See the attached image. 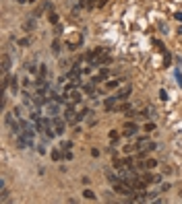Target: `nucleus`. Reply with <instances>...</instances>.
I'll return each mask as SVG.
<instances>
[{"instance_id":"nucleus-1","label":"nucleus","mask_w":182,"mask_h":204,"mask_svg":"<svg viewBox=\"0 0 182 204\" xmlns=\"http://www.w3.org/2000/svg\"><path fill=\"white\" fill-rule=\"evenodd\" d=\"M52 124H54V130H56V134H58V136H60V134H64V126H66V120H62L60 116H54Z\"/></svg>"},{"instance_id":"nucleus-2","label":"nucleus","mask_w":182,"mask_h":204,"mask_svg":"<svg viewBox=\"0 0 182 204\" xmlns=\"http://www.w3.org/2000/svg\"><path fill=\"white\" fill-rule=\"evenodd\" d=\"M136 130H139V128H136L135 122H126V124H124V130H122V134H124V136H135Z\"/></svg>"},{"instance_id":"nucleus-3","label":"nucleus","mask_w":182,"mask_h":204,"mask_svg":"<svg viewBox=\"0 0 182 204\" xmlns=\"http://www.w3.org/2000/svg\"><path fill=\"white\" fill-rule=\"evenodd\" d=\"M131 93H133V87H131V85H126V87H122L116 95H118V99H120V101H124V99H128V95H131Z\"/></svg>"},{"instance_id":"nucleus-4","label":"nucleus","mask_w":182,"mask_h":204,"mask_svg":"<svg viewBox=\"0 0 182 204\" xmlns=\"http://www.w3.org/2000/svg\"><path fill=\"white\" fill-rule=\"evenodd\" d=\"M120 99H118V95H114V97H108L106 99V111H112L114 107H116V103H118Z\"/></svg>"},{"instance_id":"nucleus-5","label":"nucleus","mask_w":182,"mask_h":204,"mask_svg":"<svg viewBox=\"0 0 182 204\" xmlns=\"http://www.w3.org/2000/svg\"><path fill=\"white\" fill-rule=\"evenodd\" d=\"M10 64H12L10 56L8 54H2V72H8L10 70Z\"/></svg>"},{"instance_id":"nucleus-6","label":"nucleus","mask_w":182,"mask_h":204,"mask_svg":"<svg viewBox=\"0 0 182 204\" xmlns=\"http://www.w3.org/2000/svg\"><path fill=\"white\" fill-rule=\"evenodd\" d=\"M68 97H70L73 103H81V99H83V91H73V93H68Z\"/></svg>"},{"instance_id":"nucleus-7","label":"nucleus","mask_w":182,"mask_h":204,"mask_svg":"<svg viewBox=\"0 0 182 204\" xmlns=\"http://www.w3.org/2000/svg\"><path fill=\"white\" fill-rule=\"evenodd\" d=\"M95 85H97V82L91 79V82L83 85V93H87V95H93V93H95Z\"/></svg>"},{"instance_id":"nucleus-8","label":"nucleus","mask_w":182,"mask_h":204,"mask_svg":"<svg viewBox=\"0 0 182 204\" xmlns=\"http://www.w3.org/2000/svg\"><path fill=\"white\" fill-rule=\"evenodd\" d=\"M6 200H8V192H6L4 181H0V202H6Z\"/></svg>"},{"instance_id":"nucleus-9","label":"nucleus","mask_w":182,"mask_h":204,"mask_svg":"<svg viewBox=\"0 0 182 204\" xmlns=\"http://www.w3.org/2000/svg\"><path fill=\"white\" fill-rule=\"evenodd\" d=\"M10 91L17 95V91H19V79L17 76H10Z\"/></svg>"},{"instance_id":"nucleus-10","label":"nucleus","mask_w":182,"mask_h":204,"mask_svg":"<svg viewBox=\"0 0 182 204\" xmlns=\"http://www.w3.org/2000/svg\"><path fill=\"white\" fill-rule=\"evenodd\" d=\"M62 159V149H54L52 151V161H60Z\"/></svg>"},{"instance_id":"nucleus-11","label":"nucleus","mask_w":182,"mask_h":204,"mask_svg":"<svg viewBox=\"0 0 182 204\" xmlns=\"http://www.w3.org/2000/svg\"><path fill=\"white\" fill-rule=\"evenodd\" d=\"M89 114H91V109H87V107H85V109H83L81 114H77V122H81V120H85V118H87Z\"/></svg>"},{"instance_id":"nucleus-12","label":"nucleus","mask_w":182,"mask_h":204,"mask_svg":"<svg viewBox=\"0 0 182 204\" xmlns=\"http://www.w3.org/2000/svg\"><path fill=\"white\" fill-rule=\"evenodd\" d=\"M83 196H85V198H87V200H95V198H97V196H95V194H93V192H91L89 188H87V190H83Z\"/></svg>"},{"instance_id":"nucleus-13","label":"nucleus","mask_w":182,"mask_h":204,"mask_svg":"<svg viewBox=\"0 0 182 204\" xmlns=\"http://www.w3.org/2000/svg\"><path fill=\"white\" fill-rule=\"evenodd\" d=\"M164 60H166V66H172V54L164 50Z\"/></svg>"},{"instance_id":"nucleus-14","label":"nucleus","mask_w":182,"mask_h":204,"mask_svg":"<svg viewBox=\"0 0 182 204\" xmlns=\"http://www.w3.org/2000/svg\"><path fill=\"white\" fill-rule=\"evenodd\" d=\"M97 76H99V79L103 81V79H108V76H110V70H108V68H101V70L97 72Z\"/></svg>"},{"instance_id":"nucleus-15","label":"nucleus","mask_w":182,"mask_h":204,"mask_svg":"<svg viewBox=\"0 0 182 204\" xmlns=\"http://www.w3.org/2000/svg\"><path fill=\"white\" fill-rule=\"evenodd\" d=\"M60 149H62V151H73V142H70V140H66V142H62V144H60Z\"/></svg>"},{"instance_id":"nucleus-16","label":"nucleus","mask_w":182,"mask_h":204,"mask_svg":"<svg viewBox=\"0 0 182 204\" xmlns=\"http://www.w3.org/2000/svg\"><path fill=\"white\" fill-rule=\"evenodd\" d=\"M19 45L21 47H27V45H31V39L29 37H23V39H19Z\"/></svg>"},{"instance_id":"nucleus-17","label":"nucleus","mask_w":182,"mask_h":204,"mask_svg":"<svg viewBox=\"0 0 182 204\" xmlns=\"http://www.w3.org/2000/svg\"><path fill=\"white\" fill-rule=\"evenodd\" d=\"M120 85V81H110V82H106V89H116Z\"/></svg>"},{"instance_id":"nucleus-18","label":"nucleus","mask_w":182,"mask_h":204,"mask_svg":"<svg viewBox=\"0 0 182 204\" xmlns=\"http://www.w3.org/2000/svg\"><path fill=\"white\" fill-rule=\"evenodd\" d=\"M50 23L52 25H58V15L56 12H50Z\"/></svg>"},{"instance_id":"nucleus-19","label":"nucleus","mask_w":182,"mask_h":204,"mask_svg":"<svg viewBox=\"0 0 182 204\" xmlns=\"http://www.w3.org/2000/svg\"><path fill=\"white\" fill-rule=\"evenodd\" d=\"M62 159H64V161H70V159H73V153H70V151H62Z\"/></svg>"},{"instance_id":"nucleus-20","label":"nucleus","mask_w":182,"mask_h":204,"mask_svg":"<svg viewBox=\"0 0 182 204\" xmlns=\"http://www.w3.org/2000/svg\"><path fill=\"white\" fill-rule=\"evenodd\" d=\"M46 74H48V68H46V64H40V76L46 79Z\"/></svg>"},{"instance_id":"nucleus-21","label":"nucleus","mask_w":182,"mask_h":204,"mask_svg":"<svg viewBox=\"0 0 182 204\" xmlns=\"http://www.w3.org/2000/svg\"><path fill=\"white\" fill-rule=\"evenodd\" d=\"M52 52H54V54H58V52H60V41H58V39L52 43Z\"/></svg>"},{"instance_id":"nucleus-22","label":"nucleus","mask_w":182,"mask_h":204,"mask_svg":"<svg viewBox=\"0 0 182 204\" xmlns=\"http://www.w3.org/2000/svg\"><path fill=\"white\" fill-rule=\"evenodd\" d=\"M27 70H29V74H35L37 72V66L35 64H27Z\"/></svg>"},{"instance_id":"nucleus-23","label":"nucleus","mask_w":182,"mask_h":204,"mask_svg":"<svg viewBox=\"0 0 182 204\" xmlns=\"http://www.w3.org/2000/svg\"><path fill=\"white\" fill-rule=\"evenodd\" d=\"M118 109H120V111H131L133 107H131V103H122V105H120Z\"/></svg>"},{"instance_id":"nucleus-24","label":"nucleus","mask_w":182,"mask_h":204,"mask_svg":"<svg viewBox=\"0 0 182 204\" xmlns=\"http://www.w3.org/2000/svg\"><path fill=\"white\" fill-rule=\"evenodd\" d=\"M145 130H147V132H153V130H155V124H153V122H147V124H145Z\"/></svg>"},{"instance_id":"nucleus-25","label":"nucleus","mask_w":182,"mask_h":204,"mask_svg":"<svg viewBox=\"0 0 182 204\" xmlns=\"http://www.w3.org/2000/svg\"><path fill=\"white\" fill-rule=\"evenodd\" d=\"M33 27H35V21H27V23H25V29H27V31L33 29Z\"/></svg>"},{"instance_id":"nucleus-26","label":"nucleus","mask_w":182,"mask_h":204,"mask_svg":"<svg viewBox=\"0 0 182 204\" xmlns=\"http://www.w3.org/2000/svg\"><path fill=\"white\" fill-rule=\"evenodd\" d=\"M159 99H161V101H168V93H166V91H164V89H161V91H159Z\"/></svg>"},{"instance_id":"nucleus-27","label":"nucleus","mask_w":182,"mask_h":204,"mask_svg":"<svg viewBox=\"0 0 182 204\" xmlns=\"http://www.w3.org/2000/svg\"><path fill=\"white\" fill-rule=\"evenodd\" d=\"M155 149H157L155 142H147V151H155Z\"/></svg>"},{"instance_id":"nucleus-28","label":"nucleus","mask_w":182,"mask_h":204,"mask_svg":"<svg viewBox=\"0 0 182 204\" xmlns=\"http://www.w3.org/2000/svg\"><path fill=\"white\" fill-rule=\"evenodd\" d=\"M118 136H120V134H118V132H116V130H112V132H110V138H112V140H116V138H118Z\"/></svg>"},{"instance_id":"nucleus-29","label":"nucleus","mask_w":182,"mask_h":204,"mask_svg":"<svg viewBox=\"0 0 182 204\" xmlns=\"http://www.w3.org/2000/svg\"><path fill=\"white\" fill-rule=\"evenodd\" d=\"M37 153H40V155H46V149H44V144H40V146H37Z\"/></svg>"},{"instance_id":"nucleus-30","label":"nucleus","mask_w":182,"mask_h":204,"mask_svg":"<svg viewBox=\"0 0 182 204\" xmlns=\"http://www.w3.org/2000/svg\"><path fill=\"white\" fill-rule=\"evenodd\" d=\"M81 181H83V186H89V184H91V179H89V177H83Z\"/></svg>"},{"instance_id":"nucleus-31","label":"nucleus","mask_w":182,"mask_h":204,"mask_svg":"<svg viewBox=\"0 0 182 204\" xmlns=\"http://www.w3.org/2000/svg\"><path fill=\"white\" fill-rule=\"evenodd\" d=\"M106 4H108V0H99V2H97V6H99V8H101V6H106Z\"/></svg>"},{"instance_id":"nucleus-32","label":"nucleus","mask_w":182,"mask_h":204,"mask_svg":"<svg viewBox=\"0 0 182 204\" xmlns=\"http://www.w3.org/2000/svg\"><path fill=\"white\" fill-rule=\"evenodd\" d=\"M176 79H178V85L182 87V74H180V72H176Z\"/></svg>"},{"instance_id":"nucleus-33","label":"nucleus","mask_w":182,"mask_h":204,"mask_svg":"<svg viewBox=\"0 0 182 204\" xmlns=\"http://www.w3.org/2000/svg\"><path fill=\"white\" fill-rule=\"evenodd\" d=\"M174 17H176V19H178V21H182V12H176V15H174Z\"/></svg>"},{"instance_id":"nucleus-34","label":"nucleus","mask_w":182,"mask_h":204,"mask_svg":"<svg viewBox=\"0 0 182 204\" xmlns=\"http://www.w3.org/2000/svg\"><path fill=\"white\" fill-rule=\"evenodd\" d=\"M17 2H19V4H25V2H29V0H17Z\"/></svg>"},{"instance_id":"nucleus-35","label":"nucleus","mask_w":182,"mask_h":204,"mask_svg":"<svg viewBox=\"0 0 182 204\" xmlns=\"http://www.w3.org/2000/svg\"><path fill=\"white\" fill-rule=\"evenodd\" d=\"M31 2H35V0H31Z\"/></svg>"}]
</instances>
